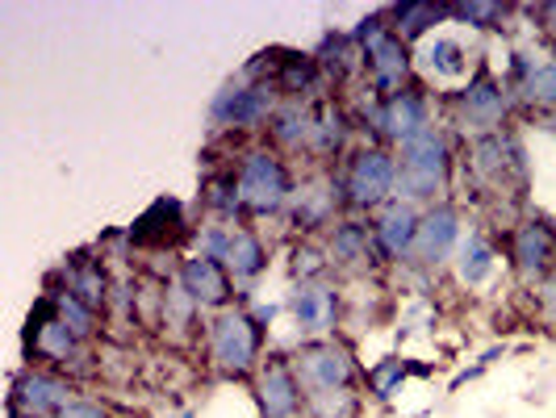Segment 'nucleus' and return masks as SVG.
I'll use <instances>...</instances> for the list:
<instances>
[{"label": "nucleus", "instance_id": "nucleus-1", "mask_svg": "<svg viewBox=\"0 0 556 418\" xmlns=\"http://www.w3.org/2000/svg\"><path fill=\"white\" fill-rule=\"evenodd\" d=\"M264 339L268 331L255 322V314L243 306H230L223 314H210L205 322V360L214 372L230 381L255 377L264 364Z\"/></svg>", "mask_w": 556, "mask_h": 418}, {"label": "nucleus", "instance_id": "nucleus-2", "mask_svg": "<svg viewBox=\"0 0 556 418\" xmlns=\"http://www.w3.org/2000/svg\"><path fill=\"white\" fill-rule=\"evenodd\" d=\"M447 185H452V142L440 126L397 147V197L402 201L427 210L435 201H447Z\"/></svg>", "mask_w": 556, "mask_h": 418}, {"label": "nucleus", "instance_id": "nucleus-3", "mask_svg": "<svg viewBox=\"0 0 556 418\" xmlns=\"http://www.w3.org/2000/svg\"><path fill=\"white\" fill-rule=\"evenodd\" d=\"M235 185L248 218H285L289 201L298 193L293 167L273 147H251L235 164Z\"/></svg>", "mask_w": 556, "mask_h": 418}, {"label": "nucleus", "instance_id": "nucleus-4", "mask_svg": "<svg viewBox=\"0 0 556 418\" xmlns=\"http://www.w3.org/2000/svg\"><path fill=\"white\" fill-rule=\"evenodd\" d=\"M22 352H26L29 364L55 368V372H67V368H76V364L88 360V343L59 318V306L51 293H42V297L29 306L26 331H22Z\"/></svg>", "mask_w": 556, "mask_h": 418}, {"label": "nucleus", "instance_id": "nucleus-5", "mask_svg": "<svg viewBox=\"0 0 556 418\" xmlns=\"http://www.w3.org/2000/svg\"><path fill=\"white\" fill-rule=\"evenodd\" d=\"M339 185H343V205L352 214H381L390 201H397V151L381 142L361 147L348 160Z\"/></svg>", "mask_w": 556, "mask_h": 418}, {"label": "nucleus", "instance_id": "nucleus-6", "mask_svg": "<svg viewBox=\"0 0 556 418\" xmlns=\"http://www.w3.org/2000/svg\"><path fill=\"white\" fill-rule=\"evenodd\" d=\"M197 243H201L205 255H214L223 264L239 289H248V284H255V280L268 273V243L260 239L255 226L210 223L197 230Z\"/></svg>", "mask_w": 556, "mask_h": 418}, {"label": "nucleus", "instance_id": "nucleus-7", "mask_svg": "<svg viewBox=\"0 0 556 418\" xmlns=\"http://www.w3.org/2000/svg\"><path fill=\"white\" fill-rule=\"evenodd\" d=\"M452 113H456V126L473 139L485 135H502L506 126V113H510V84L490 76V67L481 63L469 80L456 88L452 97Z\"/></svg>", "mask_w": 556, "mask_h": 418}, {"label": "nucleus", "instance_id": "nucleus-8", "mask_svg": "<svg viewBox=\"0 0 556 418\" xmlns=\"http://www.w3.org/2000/svg\"><path fill=\"white\" fill-rule=\"evenodd\" d=\"M293 372L302 381V390L323 393V390H356L361 381V360L343 339H302V347L293 352Z\"/></svg>", "mask_w": 556, "mask_h": 418}, {"label": "nucleus", "instance_id": "nucleus-9", "mask_svg": "<svg viewBox=\"0 0 556 418\" xmlns=\"http://www.w3.org/2000/svg\"><path fill=\"white\" fill-rule=\"evenodd\" d=\"M364 126L381 147H402V142H410L422 130H431V97H427V88L410 84V88L393 92L386 101L372 97V105L364 110Z\"/></svg>", "mask_w": 556, "mask_h": 418}, {"label": "nucleus", "instance_id": "nucleus-10", "mask_svg": "<svg viewBox=\"0 0 556 418\" xmlns=\"http://www.w3.org/2000/svg\"><path fill=\"white\" fill-rule=\"evenodd\" d=\"M280 110V92L273 80H230L210 101V122L218 130H268L273 113Z\"/></svg>", "mask_w": 556, "mask_h": 418}, {"label": "nucleus", "instance_id": "nucleus-11", "mask_svg": "<svg viewBox=\"0 0 556 418\" xmlns=\"http://www.w3.org/2000/svg\"><path fill=\"white\" fill-rule=\"evenodd\" d=\"M72 402L76 390L55 368L26 364L9 385V418H59Z\"/></svg>", "mask_w": 556, "mask_h": 418}, {"label": "nucleus", "instance_id": "nucleus-12", "mask_svg": "<svg viewBox=\"0 0 556 418\" xmlns=\"http://www.w3.org/2000/svg\"><path fill=\"white\" fill-rule=\"evenodd\" d=\"M251 381H255L251 397H255V415L260 418H306V390L293 372V356L268 352Z\"/></svg>", "mask_w": 556, "mask_h": 418}, {"label": "nucleus", "instance_id": "nucleus-13", "mask_svg": "<svg viewBox=\"0 0 556 418\" xmlns=\"http://www.w3.org/2000/svg\"><path fill=\"white\" fill-rule=\"evenodd\" d=\"M285 309L302 339H331L343 327V289L331 277L314 280V284H293Z\"/></svg>", "mask_w": 556, "mask_h": 418}, {"label": "nucleus", "instance_id": "nucleus-14", "mask_svg": "<svg viewBox=\"0 0 556 418\" xmlns=\"http://www.w3.org/2000/svg\"><path fill=\"white\" fill-rule=\"evenodd\" d=\"M339 210H348L343 205V185H339V176H327V172H318V176H309L298 185V193L289 201V210H285V218L289 226L309 239V235H318V230H331L339 223Z\"/></svg>", "mask_w": 556, "mask_h": 418}, {"label": "nucleus", "instance_id": "nucleus-15", "mask_svg": "<svg viewBox=\"0 0 556 418\" xmlns=\"http://www.w3.org/2000/svg\"><path fill=\"white\" fill-rule=\"evenodd\" d=\"M465 239V226H460V210L452 201H435L422 210V223H418V239L410 251V264L415 268H444L452 264V255Z\"/></svg>", "mask_w": 556, "mask_h": 418}, {"label": "nucleus", "instance_id": "nucleus-16", "mask_svg": "<svg viewBox=\"0 0 556 418\" xmlns=\"http://www.w3.org/2000/svg\"><path fill=\"white\" fill-rule=\"evenodd\" d=\"M361 51H364V72H368V92L372 97L386 101V97L415 84V55H410V47L393 29L381 34V38H372V42H364Z\"/></svg>", "mask_w": 556, "mask_h": 418}, {"label": "nucleus", "instance_id": "nucleus-17", "mask_svg": "<svg viewBox=\"0 0 556 418\" xmlns=\"http://www.w3.org/2000/svg\"><path fill=\"white\" fill-rule=\"evenodd\" d=\"M510 268L523 284H548L556 277V230L544 218L510 230Z\"/></svg>", "mask_w": 556, "mask_h": 418}, {"label": "nucleus", "instance_id": "nucleus-18", "mask_svg": "<svg viewBox=\"0 0 556 418\" xmlns=\"http://www.w3.org/2000/svg\"><path fill=\"white\" fill-rule=\"evenodd\" d=\"M469 164H473V176L481 185H490L494 193H506L510 185H523L528 180V164H523V147L515 135H485V139H473L469 147Z\"/></svg>", "mask_w": 556, "mask_h": 418}, {"label": "nucleus", "instance_id": "nucleus-19", "mask_svg": "<svg viewBox=\"0 0 556 418\" xmlns=\"http://www.w3.org/2000/svg\"><path fill=\"white\" fill-rule=\"evenodd\" d=\"M176 280H180V289L193 297L197 306L210 309V314H223V309L235 306V280H230V273H226L214 255H205V251L180 259Z\"/></svg>", "mask_w": 556, "mask_h": 418}, {"label": "nucleus", "instance_id": "nucleus-20", "mask_svg": "<svg viewBox=\"0 0 556 418\" xmlns=\"http://www.w3.org/2000/svg\"><path fill=\"white\" fill-rule=\"evenodd\" d=\"M418 223H422V210L410 205V201H402V197L390 201V205L377 214V223H372V243H377L381 264H410Z\"/></svg>", "mask_w": 556, "mask_h": 418}, {"label": "nucleus", "instance_id": "nucleus-21", "mask_svg": "<svg viewBox=\"0 0 556 418\" xmlns=\"http://www.w3.org/2000/svg\"><path fill=\"white\" fill-rule=\"evenodd\" d=\"M327 255H331L334 273L361 277L368 268H377L381 255H377V243H372V223H364V218H339L327 230Z\"/></svg>", "mask_w": 556, "mask_h": 418}, {"label": "nucleus", "instance_id": "nucleus-22", "mask_svg": "<svg viewBox=\"0 0 556 418\" xmlns=\"http://www.w3.org/2000/svg\"><path fill=\"white\" fill-rule=\"evenodd\" d=\"M126 239L135 248H176L180 239H189V223H185V205L176 197H155L147 210H142L135 226L126 230Z\"/></svg>", "mask_w": 556, "mask_h": 418}, {"label": "nucleus", "instance_id": "nucleus-23", "mask_svg": "<svg viewBox=\"0 0 556 418\" xmlns=\"http://www.w3.org/2000/svg\"><path fill=\"white\" fill-rule=\"evenodd\" d=\"M309 110H314V130H309V147H306V151L314 155V160H334V155L343 151L348 135H352V122H348L343 105H334L331 97L314 101Z\"/></svg>", "mask_w": 556, "mask_h": 418}, {"label": "nucleus", "instance_id": "nucleus-24", "mask_svg": "<svg viewBox=\"0 0 556 418\" xmlns=\"http://www.w3.org/2000/svg\"><path fill=\"white\" fill-rule=\"evenodd\" d=\"M418 63H422V72H427L435 84H465L469 80V51H465L456 38H447V34L427 38V47H422Z\"/></svg>", "mask_w": 556, "mask_h": 418}, {"label": "nucleus", "instance_id": "nucleus-25", "mask_svg": "<svg viewBox=\"0 0 556 418\" xmlns=\"http://www.w3.org/2000/svg\"><path fill=\"white\" fill-rule=\"evenodd\" d=\"M452 268H456V280H460L465 289H481L485 280L494 277V268H498V251L490 248V239H485L481 230H469V235L460 239L456 255H452Z\"/></svg>", "mask_w": 556, "mask_h": 418}, {"label": "nucleus", "instance_id": "nucleus-26", "mask_svg": "<svg viewBox=\"0 0 556 418\" xmlns=\"http://www.w3.org/2000/svg\"><path fill=\"white\" fill-rule=\"evenodd\" d=\"M309 130H314V110L306 101H280V110L268 122V142L273 151H302L309 147Z\"/></svg>", "mask_w": 556, "mask_h": 418}, {"label": "nucleus", "instance_id": "nucleus-27", "mask_svg": "<svg viewBox=\"0 0 556 418\" xmlns=\"http://www.w3.org/2000/svg\"><path fill=\"white\" fill-rule=\"evenodd\" d=\"M390 17H393V34H397L406 47H415V42H422L435 26H444L447 4H422V0H410V4H393Z\"/></svg>", "mask_w": 556, "mask_h": 418}, {"label": "nucleus", "instance_id": "nucleus-28", "mask_svg": "<svg viewBox=\"0 0 556 418\" xmlns=\"http://www.w3.org/2000/svg\"><path fill=\"white\" fill-rule=\"evenodd\" d=\"M314 63L323 72V80H348L356 67L364 63V51L352 42V34H323L318 51H314Z\"/></svg>", "mask_w": 556, "mask_h": 418}, {"label": "nucleus", "instance_id": "nucleus-29", "mask_svg": "<svg viewBox=\"0 0 556 418\" xmlns=\"http://www.w3.org/2000/svg\"><path fill=\"white\" fill-rule=\"evenodd\" d=\"M273 84H277V92L285 97V101H306V97L318 92L323 72H318L314 55H298V51H289V59H280Z\"/></svg>", "mask_w": 556, "mask_h": 418}, {"label": "nucleus", "instance_id": "nucleus-30", "mask_svg": "<svg viewBox=\"0 0 556 418\" xmlns=\"http://www.w3.org/2000/svg\"><path fill=\"white\" fill-rule=\"evenodd\" d=\"M201 205L214 214V223L226 226H248V210L239 201V185H235V172H223V176H210L201 185Z\"/></svg>", "mask_w": 556, "mask_h": 418}, {"label": "nucleus", "instance_id": "nucleus-31", "mask_svg": "<svg viewBox=\"0 0 556 418\" xmlns=\"http://www.w3.org/2000/svg\"><path fill=\"white\" fill-rule=\"evenodd\" d=\"M160 309H164V327L172 334H189L201 322V314L205 309L197 306L193 297L180 289V280H167L164 293H160Z\"/></svg>", "mask_w": 556, "mask_h": 418}, {"label": "nucleus", "instance_id": "nucleus-32", "mask_svg": "<svg viewBox=\"0 0 556 418\" xmlns=\"http://www.w3.org/2000/svg\"><path fill=\"white\" fill-rule=\"evenodd\" d=\"M410 372H427V368H415V364L402 360V356H386V360H377L364 372V385H368V393H372L377 402H390L393 393L406 385Z\"/></svg>", "mask_w": 556, "mask_h": 418}, {"label": "nucleus", "instance_id": "nucleus-33", "mask_svg": "<svg viewBox=\"0 0 556 418\" xmlns=\"http://www.w3.org/2000/svg\"><path fill=\"white\" fill-rule=\"evenodd\" d=\"M289 277H293V284H314V280H327V277H331V255L318 248L314 239L293 243V251H289Z\"/></svg>", "mask_w": 556, "mask_h": 418}, {"label": "nucleus", "instance_id": "nucleus-34", "mask_svg": "<svg viewBox=\"0 0 556 418\" xmlns=\"http://www.w3.org/2000/svg\"><path fill=\"white\" fill-rule=\"evenodd\" d=\"M306 418H361L356 390H323L306 397Z\"/></svg>", "mask_w": 556, "mask_h": 418}, {"label": "nucleus", "instance_id": "nucleus-35", "mask_svg": "<svg viewBox=\"0 0 556 418\" xmlns=\"http://www.w3.org/2000/svg\"><path fill=\"white\" fill-rule=\"evenodd\" d=\"M506 4H494V0H469V4H447V17L460 22L469 29H502L506 22Z\"/></svg>", "mask_w": 556, "mask_h": 418}, {"label": "nucleus", "instance_id": "nucleus-36", "mask_svg": "<svg viewBox=\"0 0 556 418\" xmlns=\"http://www.w3.org/2000/svg\"><path fill=\"white\" fill-rule=\"evenodd\" d=\"M51 297H55V306H59V318L80 334L84 343H92V339L101 334V314L92 306H84L80 297H72V293H51Z\"/></svg>", "mask_w": 556, "mask_h": 418}, {"label": "nucleus", "instance_id": "nucleus-37", "mask_svg": "<svg viewBox=\"0 0 556 418\" xmlns=\"http://www.w3.org/2000/svg\"><path fill=\"white\" fill-rule=\"evenodd\" d=\"M519 92H523V101H528V105L556 110V59H548V63H535V72L519 84Z\"/></svg>", "mask_w": 556, "mask_h": 418}, {"label": "nucleus", "instance_id": "nucleus-38", "mask_svg": "<svg viewBox=\"0 0 556 418\" xmlns=\"http://www.w3.org/2000/svg\"><path fill=\"white\" fill-rule=\"evenodd\" d=\"M59 418H113V415L105 410V406H101V402H88V397H76V402H72V406H67V410H63Z\"/></svg>", "mask_w": 556, "mask_h": 418}, {"label": "nucleus", "instance_id": "nucleus-39", "mask_svg": "<svg viewBox=\"0 0 556 418\" xmlns=\"http://www.w3.org/2000/svg\"><path fill=\"white\" fill-rule=\"evenodd\" d=\"M535 17H540V26H544V34H553L556 42V0H548V4H540V9H531Z\"/></svg>", "mask_w": 556, "mask_h": 418}]
</instances>
